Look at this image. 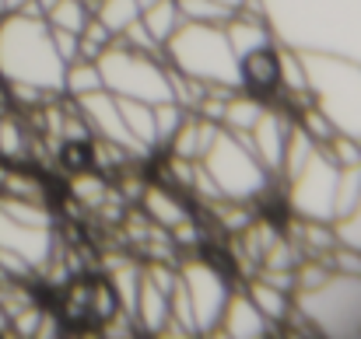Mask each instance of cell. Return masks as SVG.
Masks as SVG:
<instances>
[{
  "mask_svg": "<svg viewBox=\"0 0 361 339\" xmlns=\"http://www.w3.org/2000/svg\"><path fill=\"white\" fill-rule=\"evenodd\" d=\"M245 81L256 84V88H263V91L277 88V81H281V63H277V56H274L270 49H256L252 56H245Z\"/></svg>",
  "mask_w": 361,
  "mask_h": 339,
  "instance_id": "cell-1",
  "label": "cell"
},
{
  "mask_svg": "<svg viewBox=\"0 0 361 339\" xmlns=\"http://www.w3.org/2000/svg\"><path fill=\"white\" fill-rule=\"evenodd\" d=\"M46 14H49V21H53L56 28L74 32V35H81L85 25H88V7H85L81 0H56Z\"/></svg>",
  "mask_w": 361,
  "mask_h": 339,
  "instance_id": "cell-2",
  "label": "cell"
},
{
  "mask_svg": "<svg viewBox=\"0 0 361 339\" xmlns=\"http://www.w3.org/2000/svg\"><path fill=\"white\" fill-rule=\"evenodd\" d=\"M63 161H67L71 168H85L92 158H88V147H85V143H74V140H67V143H63Z\"/></svg>",
  "mask_w": 361,
  "mask_h": 339,
  "instance_id": "cell-3",
  "label": "cell"
},
{
  "mask_svg": "<svg viewBox=\"0 0 361 339\" xmlns=\"http://www.w3.org/2000/svg\"><path fill=\"white\" fill-rule=\"evenodd\" d=\"M21 4H28V0H4V11H18Z\"/></svg>",
  "mask_w": 361,
  "mask_h": 339,
  "instance_id": "cell-4",
  "label": "cell"
},
{
  "mask_svg": "<svg viewBox=\"0 0 361 339\" xmlns=\"http://www.w3.org/2000/svg\"><path fill=\"white\" fill-rule=\"evenodd\" d=\"M0 11H4V0H0Z\"/></svg>",
  "mask_w": 361,
  "mask_h": 339,
  "instance_id": "cell-5",
  "label": "cell"
}]
</instances>
